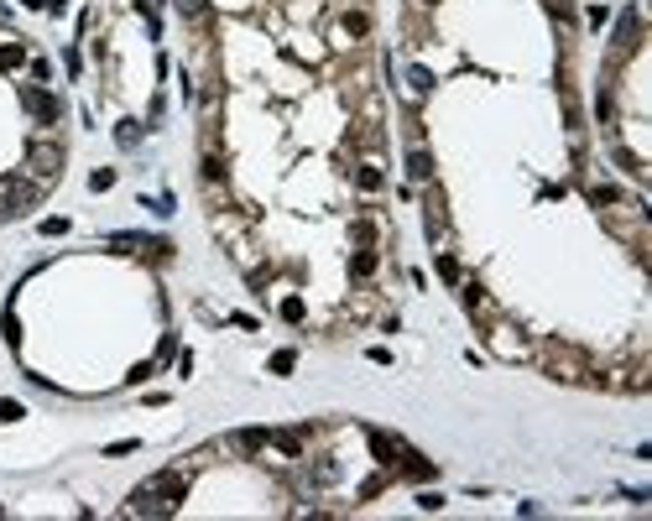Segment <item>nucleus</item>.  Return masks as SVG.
I'll return each mask as SVG.
<instances>
[{
  "label": "nucleus",
  "mask_w": 652,
  "mask_h": 521,
  "mask_svg": "<svg viewBox=\"0 0 652 521\" xmlns=\"http://www.w3.org/2000/svg\"><path fill=\"white\" fill-rule=\"evenodd\" d=\"M21 105H26V115H32L37 125H58V120H63V99L52 94V89H42V83H26Z\"/></svg>",
  "instance_id": "f257e3e1"
},
{
  "label": "nucleus",
  "mask_w": 652,
  "mask_h": 521,
  "mask_svg": "<svg viewBox=\"0 0 652 521\" xmlns=\"http://www.w3.org/2000/svg\"><path fill=\"white\" fill-rule=\"evenodd\" d=\"M26 172H32L37 183H52L63 172V146L58 141H32L26 146Z\"/></svg>",
  "instance_id": "f03ea898"
},
{
  "label": "nucleus",
  "mask_w": 652,
  "mask_h": 521,
  "mask_svg": "<svg viewBox=\"0 0 652 521\" xmlns=\"http://www.w3.org/2000/svg\"><path fill=\"white\" fill-rule=\"evenodd\" d=\"M37 203V183L26 178H0V225L6 219H16V214H26Z\"/></svg>",
  "instance_id": "7ed1b4c3"
},
{
  "label": "nucleus",
  "mask_w": 652,
  "mask_h": 521,
  "mask_svg": "<svg viewBox=\"0 0 652 521\" xmlns=\"http://www.w3.org/2000/svg\"><path fill=\"white\" fill-rule=\"evenodd\" d=\"M146 490H152L167 511H178L183 496H188V474H157V480H146Z\"/></svg>",
  "instance_id": "20e7f679"
},
{
  "label": "nucleus",
  "mask_w": 652,
  "mask_h": 521,
  "mask_svg": "<svg viewBox=\"0 0 652 521\" xmlns=\"http://www.w3.org/2000/svg\"><path fill=\"white\" fill-rule=\"evenodd\" d=\"M402 449H407L402 438H386V433H371V453H376V464H381V469H397Z\"/></svg>",
  "instance_id": "39448f33"
},
{
  "label": "nucleus",
  "mask_w": 652,
  "mask_h": 521,
  "mask_svg": "<svg viewBox=\"0 0 652 521\" xmlns=\"http://www.w3.org/2000/svg\"><path fill=\"white\" fill-rule=\"evenodd\" d=\"M637 37H642V16L626 11V16H621V26H616V52H621V58L637 52Z\"/></svg>",
  "instance_id": "423d86ee"
},
{
  "label": "nucleus",
  "mask_w": 652,
  "mask_h": 521,
  "mask_svg": "<svg viewBox=\"0 0 652 521\" xmlns=\"http://www.w3.org/2000/svg\"><path fill=\"white\" fill-rule=\"evenodd\" d=\"M407 178H413V183H428V178H433V156H428L423 146L407 156Z\"/></svg>",
  "instance_id": "0eeeda50"
},
{
  "label": "nucleus",
  "mask_w": 652,
  "mask_h": 521,
  "mask_svg": "<svg viewBox=\"0 0 652 521\" xmlns=\"http://www.w3.org/2000/svg\"><path fill=\"white\" fill-rule=\"evenodd\" d=\"M26 63V42H0V73H16Z\"/></svg>",
  "instance_id": "6e6552de"
},
{
  "label": "nucleus",
  "mask_w": 652,
  "mask_h": 521,
  "mask_svg": "<svg viewBox=\"0 0 652 521\" xmlns=\"http://www.w3.org/2000/svg\"><path fill=\"white\" fill-rule=\"evenodd\" d=\"M230 443H235L240 453H256V449H266V427H246V433H235Z\"/></svg>",
  "instance_id": "1a4fd4ad"
},
{
  "label": "nucleus",
  "mask_w": 652,
  "mask_h": 521,
  "mask_svg": "<svg viewBox=\"0 0 652 521\" xmlns=\"http://www.w3.org/2000/svg\"><path fill=\"white\" fill-rule=\"evenodd\" d=\"M266 443H272V449H282L287 459H297V453H303V433H266Z\"/></svg>",
  "instance_id": "9d476101"
},
{
  "label": "nucleus",
  "mask_w": 652,
  "mask_h": 521,
  "mask_svg": "<svg viewBox=\"0 0 652 521\" xmlns=\"http://www.w3.org/2000/svg\"><path fill=\"white\" fill-rule=\"evenodd\" d=\"M141 130H146L141 120H120V125H115V141H120V146H136V141H141Z\"/></svg>",
  "instance_id": "9b49d317"
},
{
  "label": "nucleus",
  "mask_w": 652,
  "mask_h": 521,
  "mask_svg": "<svg viewBox=\"0 0 652 521\" xmlns=\"http://www.w3.org/2000/svg\"><path fill=\"white\" fill-rule=\"evenodd\" d=\"M407 89H413V94L423 99L428 89H433V73H428V68H413V73H407Z\"/></svg>",
  "instance_id": "f8f14e48"
},
{
  "label": "nucleus",
  "mask_w": 652,
  "mask_h": 521,
  "mask_svg": "<svg viewBox=\"0 0 652 521\" xmlns=\"http://www.w3.org/2000/svg\"><path fill=\"white\" fill-rule=\"evenodd\" d=\"M89 188H95V193L115 188V167H95V172H89Z\"/></svg>",
  "instance_id": "ddd939ff"
},
{
  "label": "nucleus",
  "mask_w": 652,
  "mask_h": 521,
  "mask_svg": "<svg viewBox=\"0 0 652 521\" xmlns=\"http://www.w3.org/2000/svg\"><path fill=\"white\" fill-rule=\"evenodd\" d=\"M344 32H350V37H366V32H371V16H366V11H350V16H344Z\"/></svg>",
  "instance_id": "4468645a"
},
{
  "label": "nucleus",
  "mask_w": 652,
  "mask_h": 521,
  "mask_svg": "<svg viewBox=\"0 0 652 521\" xmlns=\"http://www.w3.org/2000/svg\"><path fill=\"white\" fill-rule=\"evenodd\" d=\"M293 365H297V355H293V349H277V355H272V376H287Z\"/></svg>",
  "instance_id": "2eb2a0df"
},
{
  "label": "nucleus",
  "mask_w": 652,
  "mask_h": 521,
  "mask_svg": "<svg viewBox=\"0 0 652 521\" xmlns=\"http://www.w3.org/2000/svg\"><path fill=\"white\" fill-rule=\"evenodd\" d=\"M350 272H355V276H371V272H376V256H371V250H360V256L350 260Z\"/></svg>",
  "instance_id": "dca6fc26"
},
{
  "label": "nucleus",
  "mask_w": 652,
  "mask_h": 521,
  "mask_svg": "<svg viewBox=\"0 0 652 521\" xmlns=\"http://www.w3.org/2000/svg\"><path fill=\"white\" fill-rule=\"evenodd\" d=\"M282 318L287 323H303V297H282Z\"/></svg>",
  "instance_id": "f3484780"
},
{
  "label": "nucleus",
  "mask_w": 652,
  "mask_h": 521,
  "mask_svg": "<svg viewBox=\"0 0 652 521\" xmlns=\"http://www.w3.org/2000/svg\"><path fill=\"white\" fill-rule=\"evenodd\" d=\"M355 183H360L366 193H376V188H381V172H376V167H360V172H355Z\"/></svg>",
  "instance_id": "a211bd4d"
},
{
  "label": "nucleus",
  "mask_w": 652,
  "mask_h": 521,
  "mask_svg": "<svg viewBox=\"0 0 652 521\" xmlns=\"http://www.w3.org/2000/svg\"><path fill=\"white\" fill-rule=\"evenodd\" d=\"M616 198H621V193L605 188V183H600V188H590V203H595V209H605V203H616Z\"/></svg>",
  "instance_id": "6ab92c4d"
},
{
  "label": "nucleus",
  "mask_w": 652,
  "mask_h": 521,
  "mask_svg": "<svg viewBox=\"0 0 652 521\" xmlns=\"http://www.w3.org/2000/svg\"><path fill=\"white\" fill-rule=\"evenodd\" d=\"M204 178H209V183H219V178H225V162H219V156H204Z\"/></svg>",
  "instance_id": "aec40b11"
},
{
  "label": "nucleus",
  "mask_w": 652,
  "mask_h": 521,
  "mask_svg": "<svg viewBox=\"0 0 652 521\" xmlns=\"http://www.w3.org/2000/svg\"><path fill=\"white\" fill-rule=\"evenodd\" d=\"M0 329H6V344H21V323H16V313H6V323H0Z\"/></svg>",
  "instance_id": "412c9836"
},
{
  "label": "nucleus",
  "mask_w": 652,
  "mask_h": 521,
  "mask_svg": "<svg viewBox=\"0 0 652 521\" xmlns=\"http://www.w3.org/2000/svg\"><path fill=\"white\" fill-rule=\"evenodd\" d=\"M21 417H26L21 402H0V422H21Z\"/></svg>",
  "instance_id": "4be33fe9"
},
{
  "label": "nucleus",
  "mask_w": 652,
  "mask_h": 521,
  "mask_svg": "<svg viewBox=\"0 0 652 521\" xmlns=\"http://www.w3.org/2000/svg\"><path fill=\"white\" fill-rule=\"evenodd\" d=\"M439 276H444V282H460V266H454V256H439Z\"/></svg>",
  "instance_id": "5701e85b"
},
{
  "label": "nucleus",
  "mask_w": 652,
  "mask_h": 521,
  "mask_svg": "<svg viewBox=\"0 0 652 521\" xmlns=\"http://www.w3.org/2000/svg\"><path fill=\"white\" fill-rule=\"evenodd\" d=\"M42 235H48V240L52 235H68V219H42Z\"/></svg>",
  "instance_id": "b1692460"
},
{
  "label": "nucleus",
  "mask_w": 652,
  "mask_h": 521,
  "mask_svg": "<svg viewBox=\"0 0 652 521\" xmlns=\"http://www.w3.org/2000/svg\"><path fill=\"white\" fill-rule=\"evenodd\" d=\"M178 6H183V16H199V21L209 16V6H204V0H178Z\"/></svg>",
  "instance_id": "393cba45"
},
{
  "label": "nucleus",
  "mask_w": 652,
  "mask_h": 521,
  "mask_svg": "<svg viewBox=\"0 0 652 521\" xmlns=\"http://www.w3.org/2000/svg\"><path fill=\"white\" fill-rule=\"evenodd\" d=\"M417 506H423V511H439V506H444V496H433V490H423V496H417Z\"/></svg>",
  "instance_id": "a878e982"
},
{
  "label": "nucleus",
  "mask_w": 652,
  "mask_h": 521,
  "mask_svg": "<svg viewBox=\"0 0 652 521\" xmlns=\"http://www.w3.org/2000/svg\"><path fill=\"white\" fill-rule=\"evenodd\" d=\"M136 449H141V443H136V438H120V443H110L105 453H136Z\"/></svg>",
  "instance_id": "bb28decb"
},
{
  "label": "nucleus",
  "mask_w": 652,
  "mask_h": 521,
  "mask_svg": "<svg viewBox=\"0 0 652 521\" xmlns=\"http://www.w3.org/2000/svg\"><path fill=\"white\" fill-rule=\"evenodd\" d=\"M0 516H6V511H0Z\"/></svg>",
  "instance_id": "cd10ccee"
}]
</instances>
